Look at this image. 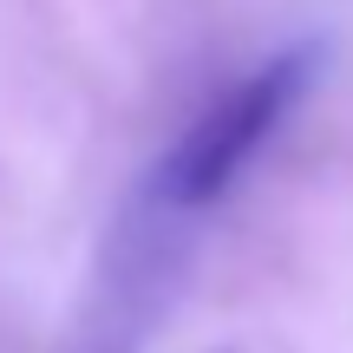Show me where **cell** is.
I'll list each match as a JSON object with an SVG mask.
<instances>
[{
	"label": "cell",
	"mask_w": 353,
	"mask_h": 353,
	"mask_svg": "<svg viewBox=\"0 0 353 353\" xmlns=\"http://www.w3.org/2000/svg\"><path fill=\"white\" fill-rule=\"evenodd\" d=\"M307 72H314V52L294 46V52L262 59L249 79L223 85L183 131H176V144L151 164V176H144L138 190L157 203V210L183 216V223H196L203 210H216V203L249 176V164L268 151V138L281 131V118L301 105Z\"/></svg>",
	"instance_id": "cell-1"
},
{
	"label": "cell",
	"mask_w": 353,
	"mask_h": 353,
	"mask_svg": "<svg viewBox=\"0 0 353 353\" xmlns=\"http://www.w3.org/2000/svg\"><path fill=\"white\" fill-rule=\"evenodd\" d=\"M183 242H190V223L157 210L138 190L125 203V216H118L112 242H105L99 281H92V294H85V307H79V321H72L59 353H131L151 334L164 294L176 288Z\"/></svg>",
	"instance_id": "cell-2"
},
{
	"label": "cell",
	"mask_w": 353,
	"mask_h": 353,
	"mask_svg": "<svg viewBox=\"0 0 353 353\" xmlns=\"http://www.w3.org/2000/svg\"><path fill=\"white\" fill-rule=\"evenodd\" d=\"M216 353H229V347H216Z\"/></svg>",
	"instance_id": "cell-3"
}]
</instances>
